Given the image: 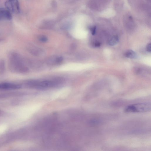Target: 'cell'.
I'll return each mask as SVG.
<instances>
[{"instance_id": "277c9868", "label": "cell", "mask_w": 151, "mask_h": 151, "mask_svg": "<svg viewBox=\"0 0 151 151\" xmlns=\"http://www.w3.org/2000/svg\"><path fill=\"white\" fill-rule=\"evenodd\" d=\"M21 86L18 84L11 83H3L0 84L1 89H15L20 88Z\"/></svg>"}, {"instance_id": "8992f818", "label": "cell", "mask_w": 151, "mask_h": 151, "mask_svg": "<svg viewBox=\"0 0 151 151\" xmlns=\"http://www.w3.org/2000/svg\"><path fill=\"white\" fill-rule=\"evenodd\" d=\"M124 55L127 58L131 59L135 58L137 56L136 53L132 50L126 51L124 53Z\"/></svg>"}, {"instance_id": "30bf717a", "label": "cell", "mask_w": 151, "mask_h": 151, "mask_svg": "<svg viewBox=\"0 0 151 151\" xmlns=\"http://www.w3.org/2000/svg\"><path fill=\"white\" fill-rule=\"evenodd\" d=\"M151 43H148L146 46V49L147 51L148 52H151Z\"/></svg>"}, {"instance_id": "7a4b0ae2", "label": "cell", "mask_w": 151, "mask_h": 151, "mask_svg": "<svg viewBox=\"0 0 151 151\" xmlns=\"http://www.w3.org/2000/svg\"><path fill=\"white\" fill-rule=\"evenodd\" d=\"M5 5L6 9L11 12L18 14L20 12L18 0H7L5 2Z\"/></svg>"}, {"instance_id": "6da1fadb", "label": "cell", "mask_w": 151, "mask_h": 151, "mask_svg": "<svg viewBox=\"0 0 151 151\" xmlns=\"http://www.w3.org/2000/svg\"><path fill=\"white\" fill-rule=\"evenodd\" d=\"M151 104L150 102L135 104L129 105L124 109L126 112H144L150 111Z\"/></svg>"}, {"instance_id": "5b68a950", "label": "cell", "mask_w": 151, "mask_h": 151, "mask_svg": "<svg viewBox=\"0 0 151 151\" xmlns=\"http://www.w3.org/2000/svg\"><path fill=\"white\" fill-rule=\"evenodd\" d=\"M119 41L118 37L117 35H114L110 38L108 42L109 44L111 46H113L116 44Z\"/></svg>"}, {"instance_id": "9c48e42d", "label": "cell", "mask_w": 151, "mask_h": 151, "mask_svg": "<svg viewBox=\"0 0 151 151\" xmlns=\"http://www.w3.org/2000/svg\"><path fill=\"white\" fill-rule=\"evenodd\" d=\"M101 45V43L99 42H96L93 44V46L95 47H98Z\"/></svg>"}, {"instance_id": "3957f363", "label": "cell", "mask_w": 151, "mask_h": 151, "mask_svg": "<svg viewBox=\"0 0 151 151\" xmlns=\"http://www.w3.org/2000/svg\"><path fill=\"white\" fill-rule=\"evenodd\" d=\"M12 19V16L8 9L4 8H0V20H10Z\"/></svg>"}, {"instance_id": "52a82bcc", "label": "cell", "mask_w": 151, "mask_h": 151, "mask_svg": "<svg viewBox=\"0 0 151 151\" xmlns=\"http://www.w3.org/2000/svg\"><path fill=\"white\" fill-rule=\"evenodd\" d=\"M39 40L42 42H45L47 40V38L46 36L42 35L39 37Z\"/></svg>"}, {"instance_id": "ba28073f", "label": "cell", "mask_w": 151, "mask_h": 151, "mask_svg": "<svg viewBox=\"0 0 151 151\" xmlns=\"http://www.w3.org/2000/svg\"><path fill=\"white\" fill-rule=\"evenodd\" d=\"M90 31L92 35H94L96 32V27L95 26L92 27L90 28Z\"/></svg>"}]
</instances>
